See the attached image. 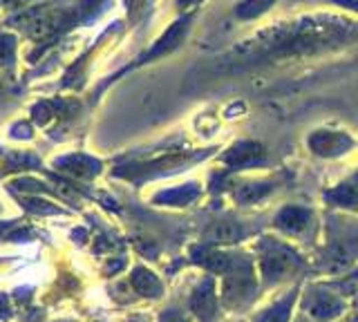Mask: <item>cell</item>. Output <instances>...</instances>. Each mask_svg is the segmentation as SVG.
<instances>
[{"mask_svg": "<svg viewBox=\"0 0 358 322\" xmlns=\"http://www.w3.org/2000/svg\"><path fill=\"white\" fill-rule=\"evenodd\" d=\"M195 3H199V0H179V7H182V9H186V7L195 5Z\"/></svg>", "mask_w": 358, "mask_h": 322, "instance_id": "obj_5", "label": "cell"}, {"mask_svg": "<svg viewBox=\"0 0 358 322\" xmlns=\"http://www.w3.org/2000/svg\"><path fill=\"white\" fill-rule=\"evenodd\" d=\"M275 0H242L235 9V16L242 20H253L257 16H262L268 7H273Z\"/></svg>", "mask_w": 358, "mask_h": 322, "instance_id": "obj_2", "label": "cell"}, {"mask_svg": "<svg viewBox=\"0 0 358 322\" xmlns=\"http://www.w3.org/2000/svg\"><path fill=\"white\" fill-rule=\"evenodd\" d=\"M334 3L345 9H352V12H358V0H334Z\"/></svg>", "mask_w": 358, "mask_h": 322, "instance_id": "obj_4", "label": "cell"}, {"mask_svg": "<svg viewBox=\"0 0 358 322\" xmlns=\"http://www.w3.org/2000/svg\"><path fill=\"white\" fill-rule=\"evenodd\" d=\"M260 154H262V148L255 146V143H240V146H235L227 154V159L229 163H249V161H255Z\"/></svg>", "mask_w": 358, "mask_h": 322, "instance_id": "obj_3", "label": "cell"}, {"mask_svg": "<svg viewBox=\"0 0 358 322\" xmlns=\"http://www.w3.org/2000/svg\"><path fill=\"white\" fill-rule=\"evenodd\" d=\"M311 148L320 154H336L350 148V141L341 135H329V132H320V135L311 137Z\"/></svg>", "mask_w": 358, "mask_h": 322, "instance_id": "obj_1", "label": "cell"}]
</instances>
